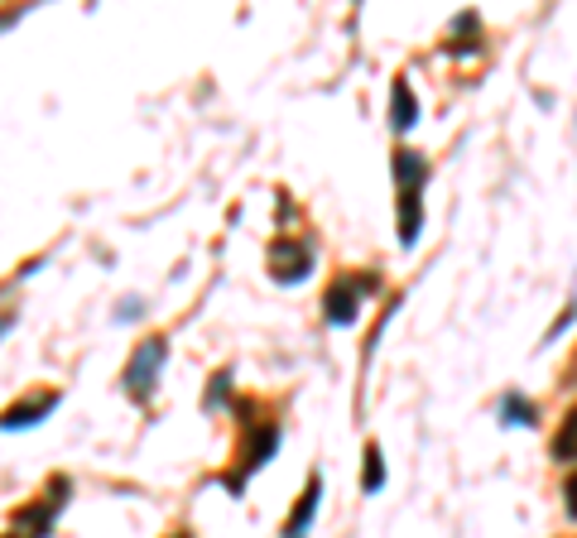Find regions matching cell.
Instances as JSON below:
<instances>
[{
  "mask_svg": "<svg viewBox=\"0 0 577 538\" xmlns=\"http://www.w3.org/2000/svg\"><path fill=\"white\" fill-rule=\"evenodd\" d=\"M395 178H400V245H414L418 241V188L428 178V164L418 154H395Z\"/></svg>",
  "mask_w": 577,
  "mask_h": 538,
  "instance_id": "obj_1",
  "label": "cell"
},
{
  "mask_svg": "<svg viewBox=\"0 0 577 538\" xmlns=\"http://www.w3.org/2000/svg\"><path fill=\"white\" fill-rule=\"evenodd\" d=\"M164 361H168V341L164 337H150L144 347L130 356V365H126V395L130 399H150L154 389H160V371H164Z\"/></svg>",
  "mask_w": 577,
  "mask_h": 538,
  "instance_id": "obj_2",
  "label": "cell"
},
{
  "mask_svg": "<svg viewBox=\"0 0 577 538\" xmlns=\"http://www.w3.org/2000/svg\"><path fill=\"white\" fill-rule=\"evenodd\" d=\"M270 274H274L280 284L308 279V274H313V245H304V241H274V251H270Z\"/></svg>",
  "mask_w": 577,
  "mask_h": 538,
  "instance_id": "obj_3",
  "label": "cell"
},
{
  "mask_svg": "<svg viewBox=\"0 0 577 538\" xmlns=\"http://www.w3.org/2000/svg\"><path fill=\"white\" fill-rule=\"evenodd\" d=\"M361 288H375V279H337L333 288H327L323 308H327V318H333L337 327L357 318V294H361Z\"/></svg>",
  "mask_w": 577,
  "mask_h": 538,
  "instance_id": "obj_4",
  "label": "cell"
},
{
  "mask_svg": "<svg viewBox=\"0 0 577 538\" xmlns=\"http://www.w3.org/2000/svg\"><path fill=\"white\" fill-rule=\"evenodd\" d=\"M58 409V395H44V399H30V404H15V409L0 414V432H20V428H34L44 424L48 414Z\"/></svg>",
  "mask_w": 577,
  "mask_h": 538,
  "instance_id": "obj_5",
  "label": "cell"
},
{
  "mask_svg": "<svg viewBox=\"0 0 577 538\" xmlns=\"http://www.w3.org/2000/svg\"><path fill=\"white\" fill-rule=\"evenodd\" d=\"M274 448H280V428H260V432H255V448L241 457V471L231 476V491H241V481H246V476H255V471L274 457Z\"/></svg>",
  "mask_w": 577,
  "mask_h": 538,
  "instance_id": "obj_6",
  "label": "cell"
},
{
  "mask_svg": "<svg viewBox=\"0 0 577 538\" xmlns=\"http://www.w3.org/2000/svg\"><path fill=\"white\" fill-rule=\"evenodd\" d=\"M318 501H323V476H308L304 495H298V505H294V519L284 524V538H304L308 534L313 515H318Z\"/></svg>",
  "mask_w": 577,
  "mask_h": 538,
  "instance_id": "obj_7",
  "label": "cell"
},
{
  "mask_svg": "<svg viewBox=\"0 0 577 538\" xmlns=\"http://www.w3.org/2000/svg\"><path fill=\"white\" fill-rule=\"evenodd\" d=\"M414 121H418V101H414V87L400 77V83H395V97H390V125H395V130H410Z\"/></svg>",
  "mask_w": 577,
  "mask_h": 538,
  "instance_id": "obj_8",
  "label": "cell"
},
{
  "mask_svg": "<svg viewBox=\"0 0 577 538\" xmlns=\"http://www.w3.org/2000/svg\"><path fill=\"white\" fill-rule=\"evenodd\" d=\"M554 452L563 457V462H573V457H577V409H573L568 418H563V432H558Z\"/></svg>",
  "mask_w": 577,
  "mask_h": 538,
  "instance_id": "obj_9",
  "label": "cell"
},
{
  "mask_svg": "<svg viewBox=\"0 0 577 538\" xmlns=\"http://www.w3.org/2000/svg\"><path fill=\"white\" fill-rule=\"evenodd\" d=\"M361 485L366 491H380V485H385V466H380V448H366V471H361Z\"/></svg>",
  "mask_w": 577,
  "mask_h": 538,
  "instance_id": "obj_10",
  "label": "cell"
},
{
  "mask_svg": "<svg viewBox=\"0 0 577 538\" xmlns=\"http://www.w3.org/2000/svg\"><path fill=\"white\" fill-rule=\"evenodd\" d=\"M505 418H534V414H530V404H515V399H510V404H505Z\"/></svg>",
  "mask_w": 577,
  "mask_h": 538,
  "instance_id": "obj_11",
  "label": "cell"
},
{
  "mask_svg": "<svg viewBox=\"0 0 577 538\" xmlns=\"http://www.w3.org/2000/svg\"><path fill=\"white\" fill-rule=\"evenodd\" d=\"M568 509L577 515V476H568Z\"/></svg>",
  "mask_w": 577,
  "mask_h": 538,
  "instance_id": "obj_12",
  "label": "cell"
}]
</instances>
